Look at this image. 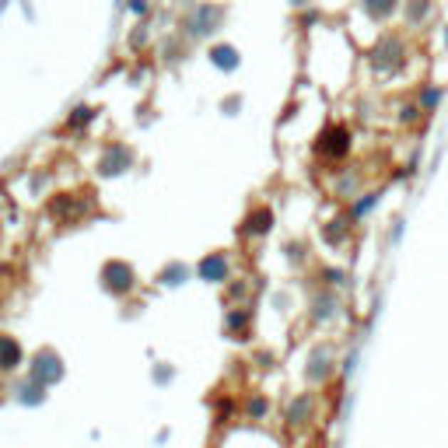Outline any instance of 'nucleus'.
Listing matches in <instances>:
<instances>
[{"label": "nucleus", "mask_w": 448, "mask_h": 448, "mask_svg": "<svg viewBox=\"0 0 448 448\" xmlns=\"http://www.w3.org/2000/svg\"><path fill=\"white\" fill-rule=\"evenodd\" d=\"M403 25L407 28H427L438 18V4L434 0H403Z\"/></svg>", "instance_id": "nucleus-2"}, {"label": "nucleus", "mask_w": 448, "mask_h": 448, "mask_svg": "<svg viewBox=\"0 0 448 448\" xmlns=\"http://www.w3.org/2000/svg\"><path fill=\"white\" fill-rule=\"evenodd\" d=\"M445 46H448V25H445Z\"/></svg>", "instance_id": "nucleus-9"}, {"label": "nucleus", "mask_w": 448, "mask_h": 448, "mask_svg": "<svg viewBox=\"0 0 448 448\" xmlns=\"http://www.w3.org/2000/svg\"><path fill=\"white\" fill-rule=\"evenodd\" d=\"M361 7L368 11V18H371V21L389 25V21L403 11V0H361Z\"/></svg>", "instance_id": "nucleus-4"}, {"label": "nucleus", "mask_w": 448, "mask_h": 448, "mask_svg": "<svg viewBox=\"0 0 448 448\" xmlns=\"http://www.w3.org/2000/svg\"><path fill=\"white\" fill-rule=\"evenodd\" d=\"M49 365H56V361H53V354H42L39 365L32 368V371H36V378H42V382H49V378H60V368H49Z\"/></svg>", "instance_id": "nucleus-7"}, {"label": "nucleus", "mask_w": 448, "mask_h": 448, "mask_svg": "<svg viewBox=\"0 0 448 448\" xmlns=\"http://www.w3.org/2000/svg\"><path fill=\"white\" fill-rule=\"evenodd\" d=\"M221 270H224V263H221V259H207V263H204V277H217Z\"/></svg>", "instance_id": "nucleus-8"}, {"label": "nucleus", "mask_w": 448, "mask_h": 448, "mask_svg": "<svg viewBox=\"0 0 448 448\" xmlns=\"http://www.w3.org/2000/svg\"><path fill=\"white\" fill-rule=\"evenodd\" d=\"M18 361H21L18 343H14V340H7V336H0V368H14Z\"/></svg>", "instance_id": "nucleus-6"}, {"label": "nucleus", "mask_w": 448, "mask_h": 448, "mask_svg": "<svg viewBox=\"0 0 448 448\" xmlns=\"http://www.w3.org/2000/svg\"><path fill=\"white\" fill-rule=\"evenodd\" d=\"M442 95H445V88H438V84H420V109H424L427 116H431V113H438Z\"/></svg>", "instance_id": "nucleus-5"}, {"label": "nucleus", "mask_w": 448, "mask_h": 448, "mask_svg": "<svg viewBox=\"0 0 448 448\" xmlns=\"http://www.w3.org/2000/svg\"><path fill=\"white\" fill-rule=\"evenodd\" d=\"M319 151L329 158H343L350 151V130L347 126H329L326 133L319 137Z\"/></svg>", "instance_id": "nucleus-3"}, {"label": "nucleus", "mask_w": 448, "mask_h": 448, "mask_svg": "<svg viewBox=\"0 0 448 448\" xmlns=\"http://www.w3.org/2000/svg\"><path fill=\"white\" fill-rule=\"evenodd\" d=\"M410 60V46L403 39V32H382L375 49H371V63L378 74H396L403 71V63Z\"/></svg>", "instance_id": "nucleus-1"}]
</instances>
